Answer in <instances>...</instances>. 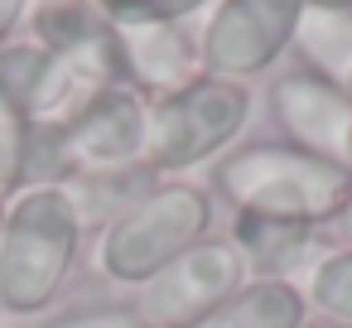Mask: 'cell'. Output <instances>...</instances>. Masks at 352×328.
<instances>
[{"label":"cell","instance_id":"obj_20","mask_svg":"<svg viewBox=\"0 0 352 328\" xmlns=\"http://www.w3.org/2000/svg\"><path fill=\"white\" fill-rule=\"evenodd\" d=\"M323 251H352V188H347V203L333 212V222L318 232Z\"/></svg>","mask_w":352,"mask_h":328},{"label":"cell","instance_id":"obj_25","mask_svg":"<svg viewBox=\"0 0 352 328\" xmlns=\"http://www.w3.org/2000/svg\"><path fill=\"white\" fill-rule=\"evenodd\" d=\"M342 92H347V97H352V78H347V87H342Z\"/></svg>","mask_w":352,"mask_h":328},{"label":"cell","instance_id":"obj_5","mask_svg":"<svg viewBox=\"0 0 352 328\" xmlns=\"http://www.w3.org/2000/svg\"><path fill=\"white\" fill-rule=\"evenodd\" d=\"M309 0H212L198 20L203 73L251 83L275 73L299 34Z\"/></svg>","mask_w":352,"mask_h":328},{"label":"cell","instance_id":"obj_17","mask_svg":"<svg viewBox=\"0 0 352 328\" xmlns=\"http://www.w3.org/2000/svg\"><path fill=\"white\" fill-rule=\"evenodd\" d=\"M212 0H97V10L116 30H145V25H179V20H203Z\"/></svg>","mask_w":352,"mask_h":328},{"label":"cell","instance_id":"obj_11","mask_svg":"<svg viewBox=\"0 0 352 328\" xmlns=\"http://www.w3.org/2000/svg\"><path fill=\"white\" fill-rule=\"evenodd\" d=\"M121 78L131 92L145 102L169 97L203 78V44H198V20L179 25H145V30H121Z\"/></svg>","mask_w":352,"mask_h":328},{"label":"cell","instance_id":"obj_16","mask_svg":"<svg viewBox=\"0 0 352 328\" xmlns=\"http://www.w3.org/2000/svg\"><path fill=\"white\" fill-rule=\"evenodd\" d=\"M309 314L328 328H352V251H323L304 275Z\"/></svg>","mask_w":352,"mask_h":328},{"label":"cell","instance_id":"obj_8","mask_svg":"<svg viewBox=\"0 0 352 328\" xmlns=\"http://www.w3.org/2000/svg\"><path fill=\"white\" fill-rule=\"evenodd\" d=\"M25 39L44 44L87 92L121 78V30L97 10V0H34Z\"/></svg>","mask_w":352,"mask_h":328},{"label":"cell","instance_id":"obj_7","mask_svg":"<svg viewBox=\"0 0 352 328\" xmlns=\"http://www.w3.org/2000/svg\"><path fill=\"white\" fill-rule=\"evenodd\" d=\"M265 116L275 126V140L352 174V97L309 68H280L265 83Z\"/></svg>","mask_w":352,"mask_h":328},{"label":"cell","instance_id":"obj_2","mask_svg":"<svg viewBox=\"0 0 352 328\" xmlns=\"http://www.w3.org/2000/svg\"><path fill=\"white\" fill-rule=\"evenodd\" d=\"M87 227L78 222L63 188H25L6 203L0 227V314L39 318L49 314L78 265H82Z\"/></svg>","mask_w":352,"mask_h":328},{"label":"cell","instance_id":"obj_22","mask_svg":"<svg viewBox=\"0 0 352 328\" xmlns=\"http://www.w3.org/2000/svg\"><path fill=\"white\" fill-rule=\"evenodd\" d=\"M309 6H333V10H352V0H309Z\"/></svg>","mask_w":352,"mask_h":328},{"label":"cell","instance_id":"obj_4","mask_svg":"<svg viewBox=\"0 0 352 328\" xmlns=\"http://www.w3.org/2000/svg\"><path fill=\"white\" fill-rule=\"evenodd\" d=\"M251 126V87L227 78H193L188 87L155 97L145 111V164L155 179H188L203 164H217L241 131Z\"/></svg>","mask_w":352,"mask_h":328},{"label":"cell","instance_id":"obj_13","mask_svg":"<svg viewBox=\"0 0 352 328\" xmlns=\"http://www.w3.org/2000/svg\"><path fill=\"white\" fill-rule=\"evenodd\" d=\"M309 299L299 280H246L227 304H217L198 328H309Z\"/></svg>","mask_w":352,"mask_h":328},{"label":"cell","instance_id":"obj_12","mask_svg":"<svg viewBox=\"0 0 352 328\" xmlns=\"http://www.w3.org/2000/svg\"><path fill=\"white\" fill-rule=\"evenodd\" d=\"M232 246L241 251L246 270L256 280H294L309 275L314 261L323 256L318 232L309 227H285V222H265V217H232Z\"/></svg>","mask_w":352,"mask_h":328},{"label":"cell","instance_id":"obj_10","mask_svg":"<svg viewBox=\"0 0 352 328\" xmlns=\"http://www.w3.org/2000/svg\"><path fill=\"white\" fill-rule=\"evenodd\" d=\"M87 97V87L34 39H15L0 49V121L39 126V121H68L73 107Z\"/></svg>","mask_w":352,"mask_h":328},{"label":"cell","instance_id":"obj_1","mask_svg":"<svg viewBox=\"0 0 352 328\" xmlns=\"http://www.w3.org/2000/svg\"><path fill=\"white\" fill-rule=\"evenodd\" d=\"M347 188H352V174L265 135V140L232 145L212 164L208 193L222 198L232 217H265V222L323 232L333 212L347 203Z\"/></svg>","mask_w":352,"mask_h":328},{"label":"cell","instance_id":"obj_23","mask_svg":"<svg viewBox=\"0 0 352 328\" xmlns=\"http://www.w3.org/2000/svg\"><path fill=\"white\" fill-rule=\"evenodd\" d=\"M0 227H6V203H0Z\"/></svg>","mask_w":352,"mask_h":328},{"label":"cell","instance_id":"obj_15","mask_svg":"<svg viewBox=\"0 0 352 328\" xmlns=\"http://www.w3.org/2000/svg\"><path fill=\"white\" fill-rule=\"evenodd\" d=\"M299 68H309L314 78L347 87L352 78V10H333V6H304L294 49Z\"/></svg>","mask_w":352,"mask_h":328},{"label":"cell","instance_id":"obj_19","mask_svg":"<svg viewBox=\"0 0 352 328\" xmlns=\"http://www.w3.org/2000/svg\"><path fill=\"white\" fill-rule=\"evenodd\" d=\"M30 188V126L0 121V203Z\"/></svg>","mask_w":352,"mask_h":328},{"label":"cell","instance_id":"obj_9","mask_svg":"<svg viewBox=\"0 0 352 328\" xmlns=\"http://www.w3.org/2000/svg\"><path fill=\"white\" fill-rule=\"evenodd\" d=\"M145 111L150 102L140 92H131L126 83L97 87L87 92L73 116L63 121V140L73 155V174L78 169H126V164H145Z\"/></svg>","mask_w":352,"mask_h":328},{"label":"cell","instance_id":"obj_24","mask_svg":"<svg viewBox=\"0 0 352 328\" xmlns=\"http://www.w3.org/2000/svg\"><path fill=\"white\" fill-rule=\"evenodd\" d=\"M309 328H328V323H318V318H314V323H309Z\"/></svg>","mask_w":352,"mask_h":328},{"label":"cell","instance_id":"obj_18","mask_svg":"<svg viewBox=\"0 0 352 328\" xmlns=\"http://www.w3.org/2000/svg\"><path fill=\"white\" fill-rule=\"evenodd\" d=\"M39 328H145V318L131 309V299H97V304H73Z\"/></svg>","mask_w":352,"mask_h":328},{"label":"cell","instance_id":"obj_14","mask_svg":"<svg viewBox=\"0 0 352 328\" xmlns=\"http://www.w3.org/2000/svg\"><path fill=\"white\" fill-rule=\"evenodd\" d=\"M155 184H160V179H155L150 164H126V169H78V174L63 184V193H68L78 222L87 227V237H92V232L102 237V232H107L135 198H145Z\"/></svg>","mask_w":352,"mask_h":328},{"label":"cell","instance_id":"obj_3","mask_svg":"<svg viewBox=\"0 0 352 328\" xmlns=\"http://www.w3.org/2000/svg\"><path fill=\"white\" fill-rule=\"evenodd\" d=\"M203 237H212V193L193 179H160L97 237V270L116 289H140Z\"/></svg>","mask_w":352,"mask_h":328},{"label":"cell","instance_id":"obj_21","mask_svg":"<svg viewBox=\"0 0 352 328\" xmlns=\"http://www.w3.org/2000/svg\"><path fill=\"white\" fill-rule=\"evenodd\" d=\"M30 10H34V0H0V49L15 44L30 25Z\"/></svg>","mask_w":352,"mask_h":328},{"label":"cell","instance_id":"obj_6","mask_svg":"<svg viewBox=\"0 0 352 328\" xmlns=\"http://www.w3.org/2000/svg\"><path fill=\"white\" fill-rule=\"evenodd\" d=\"M251 280L241 251L232 237H203L193 251H184L174 265H164L150 285L131 289V309L145 318V328H198L217 304H227Z\"/></svg>","mask_w":352,"mask_h":328}]
</instances>
